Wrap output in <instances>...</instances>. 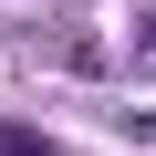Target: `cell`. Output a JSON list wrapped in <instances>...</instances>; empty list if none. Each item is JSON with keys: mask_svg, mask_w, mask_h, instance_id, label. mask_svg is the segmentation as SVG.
I'll list each match as a JSON object with an SVG mask.
<instances>
[{"mask_svg": "<svg viewBox=\"0 0 156 156\" xmlns=\"http://www.w3.org/2000/svg\"><path fill=\"white\" fill-rule=\"evenodd\" d=\"M135 52H146V73H156V0H146V42H135Z\"/></svg>", "mask_w": 156, "mask_h": 156, "instance_id": "6da1fadb", "label": "cell"}]
</instances>
